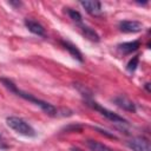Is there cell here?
<instances>
[{
    "instance_id": "cell-14",
    "label": "cell",
    "mask_w": 151,
    "mask_h": 151,
    "mask_svg": "<svg viewBox=\"0 0 151 151\" xmlns=\"http://www.w3.org/2000/svg\"><path fill=\"white\" fill-rule=\"evenodd\" d=\"M138 61H139V57H138V55H134V57L127 63V71L133 72V71L137 68V66H138Z\"/></svg>"
},
{
    "instance_id": "cell-2",
    "label": "cell",
    "mask_w": 151,
    "mask_h": 151,
    "mask_svg": "<svg viewBox=\"0 0 151 151\" xmlns=\"http://www.w3.org/2000/svg\"><path fill=\"white\" fill-rule=\"evenodd\" d=\"M6 123H7V125L12 130H14L17 133H19L21 136H25V137H34L35 136L34 129L26 120H24L22 118H19V117H8L6 119Z\"/></svg>"
},
{
    "instance_id": "cell-1",
    "label": "cell",
    "mask_w": 151,
    "mask_h": 151,
    "mask_svg": "<svg viewBox=\"0 0 151 151\" xmlns=\"http://www.w3.org/2000/svg\"><path fill=\"white\" fill-rule=\"evenodd\" d=\"M0 81H1L2 85H4L6 88H8L11 92L15 93L17 96L21 97V98L25 99V100H28L29 103H32V104L39 106L45 113H47V114H50V116H57L58 110H57V107H55L54 105H52V104H50V103H47V101H45V100H41V99L34 97L33 94L27 93V92H25V91L18 88V86H17L12 80H9V79H7V78H0Z\"/></svg>"
},
{
    "instance_id": "cell-7",
    "label": "cell",
    "mask_w": 151,
    "mask_h": 151,
    "mask_svg": "<svg viewBox=\"0 0 151 151\" xmlns=\"http://www.w3.org/2000/svg\"><path fill=\"white\" fill-rule=\"evenodd\" d=\"M113 101L122 109L126 110V111H130V112H134L136 111V105L132 100H130L127 97L125 96H118L113 99Z\"/></svg>"
},
{
    "instance_id": "cell-15",
    "label": "cell",
    "mask_w": 151,
    "mask_h": 151,
    "mask_svg": "<svg viewBox=\"0 0 151 151\" xmlns=\"http://www.w3.org/2000/svg\"><path fill=\"white\" fill-rule=\"evenodd\" d=\"M71 151H83L81 149H79V147H72L71 149Z\"/></svg>"
},
{
    "instance_id": "cell-11",
    "label": "cell",
    "mask_w": 151,
    "mask_h": 151,
    "mask_svg": "<svg viewBox=\"0 0 151 151\" xmlns=\"http://www.w3.org/2000/svg\"><path fill=\"white\" fill-rule=\"evenodd\" d=\"M79 27H80L81 33L85 35V38H87V39H90L92 41H99V35L97 34V32L93 28H91L90 26H87V25H85L83 22L79 24Z\"/></svg>"
},
{
    "instance_id": "cell-9",
    "label": "cell",
    "mask_w": 151,
    "mask_h": 151,
    "mask_svg": "<svg viewBox=\"0 0 151 151\" xmlns=\"http://www.w3.org/2000/svg\"><path fill=\"white\" fill-rule=\"evenodd\" d=\"M140 47V41L139 40H133V41H129V42H123L118 46V50L124 53V54H130L134 51H137Z\"/></svg>"
},
{
    "instance_id": "cell-13",
    "label": "cell",
    "mask_w": 151,
    "mask_h": 151,
    "mask_svg": "<svg viewBox=\"0 0 151 151\" xmlns=\"http://www.w3.org/2000/svg\"><path fill=\"white\" fill-rule=\"evenodd\" d=\"M67 14H68L70 18H71L73 21H76L77 24H81V22H83V20H81V15H80V13H79L78 11L72 9V8H67Z\"/></svg>"
},
{
    "instance_id": "cell-6",
    "label": "cell",
    "mask_w": 151,
    "mask_h": 151,
    "mask_svg": "<svg viewBox=\"0 0 151 151\" xmlns=\"http://www.w3.org/2000/svg\"><path fill=\"white\" fill-rule=\"evenodd\" d=\"M80 5L85 8V11L92 15H100L101 13V4L99 1H81Z\"/></svg>"
},
{
    "instance_id": "cell-5",
    "label": "cell",
    "mask_w": 151,
    "mask_h": 151,
    "mask_svg": "<svg viewBox=\"0 0 151 151\" xmlns=\"http://www.w3.org/2000/svg\"><path fill=\"white\" fill-rule=\"evenodd\" d=\"M118 27L124 33H137L143 29V24L134 20H124L119 22Z\"/></svg>"
},
{
    "instance_id": "cell-4",
    "label": "cell",
    "mask_w": 151,
    "mask_h": 151,
    "mask_svg": "<svg viewBox=\"0 0 151 151\" xmlns=\"http://www.w3.org/2000/svg\"><path fill=\"white\" fill-rule=\"evenodd\" d=\"M127 146L132 151H151L150 142L144 137H133L127 142Z\"/></svg>"
},
{
    "instance_id": "cell-12",
    "label": "cell",
    "mask_w": 151,
    "mask_h": 151,
    "mask_svg": "<svg viewBox=\"0 0 151 151\" xmlns=\"http://www.w3.org/2000/svg\"><path fill=\"white\" fill-rule=\"evenodd\" d=\"M88 149L91 151H112L109 146H106L105 144L100 143V142H97V140H92V139H88L86 142Z\"/></svg>"
},
{
    "instance_id": "cell-8",
    "label": "cell",
    "mask_w": 151,
    "mask_h": 151,
    "mask_svg": "<svg viewBox=\"0 0 151 151\" xmlns=\"http://www.w3.org/2000/svg\"><path fill=\"white\" fill-rule=\"evenodd\" d=\"M25 26L28 28V31H31L32 33H34L37 35H40V37L45 35V28L38 21H35L33 19H26L25 20Z\"/></svg>"
},
{
    "instance_id": "cell-3",
    "label": "cell",
    "mask_w": 151,
    "mask_h": 151,
    "mask_svg": "<svg viewBox=\"0 0 151 151\" xmlns=\"http://www.w3.org/2000/svg\"><path fill=\"white\" fill-rule=\"evenodd\" d=\"M86 103H87V105H88L90 107H92L93 110H96V111H98L99 113H101V114H103L104 117H106L109 120H111V122H113V123L126 124V120H125L123 117H120L119 114H117V113H114V112H112V111H110V110L103 107V106L99 105L97 101H93V100H91V99H86Z\"/></svg>"
},
{
    "instance_id": "cell-10",
    "label": "cell",
    "mask_w": 151,
    "mask_h": 151,
    "mask_svg": "<svg viewBox=\"0 0 151 151\" xmlns=\"http://www.w3.org/2000/svg\"><path fill=\"white\" fill-rule=\"evenodd\" d=\"M61 45L64 46V48L65 50H67L68 52H70V54L74 58V59H77V60H79L80 63H83L84 61V58H83V54H81V52L77 48V46H74L73 44H71V42H68V41H61Z\"/></svg>"
}]
</instances>
